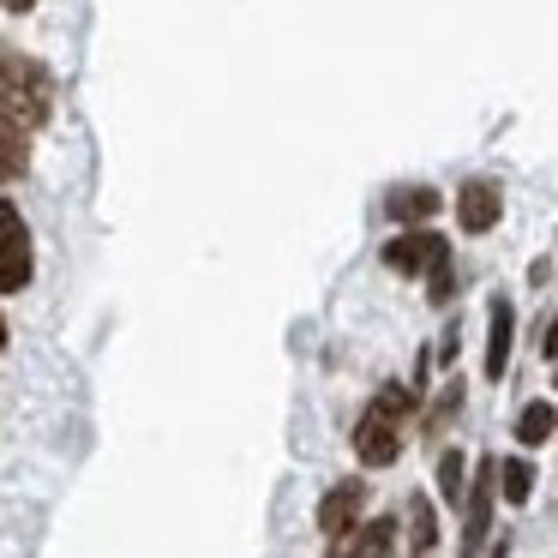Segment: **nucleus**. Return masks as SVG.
<instances>
[{
	"mask_svg": "<svg viewBox=\"0 0 558 558\" xmlns=\"http://www.w3.org/2000/svg\"><path fill=\"white\" fill-rule=\"evenodd\" d=\"M390 217L409 229V222H426V217H438V193L433 186H397L390 193Z\"/></svg>",
	"mask_w": 558,
	"mask_h": 558,
	"instance_id": "nucleus-11",
	"label": "nucleus"
},
{
	"mask_svg": "<svg viewBox=\"0 0 558 558\" xmlns=\"http://www.w3.org/2000/svg\"><path fill=\"white\" fill-rule=\"evenodd\" d=\"M426 294H433V306H450V294H457V270H450V258H445V265H433Z\"/></svg>",
	"mask_w": 558,
	"mask_h": 558,
	"instance_id": "nucleus-17",
	"label": "nucleus"
},
{
	"mask_svg": "<svg viewBox=\"0 0 558 558\" xmlns=\"http://www.w3.org/2000/svg\"><path fill=\"white\" fill-rule=\"evenodd\" d=\"M31 270H37V253H31V222L19 217L13 198H0V294L31 289Z\"/></svg>",
	"mask_w": 558,
	"mask_h": 558,
	"instance_id": "nucleus-3",
	"label": "nucleus"
},
{
	"mask_svg": "<svg viewBox=\"0 0 558 558\" xmlns=\"http://www.w3.org/2000/svg\"><path fill=\"white\" fill-rule=\"evenodd\" d=\"M25 169H31V133L0 114V186L25 181Z\"/></svg>",
	"mask_w": 558,
	"mask_h": 558,
	"instance_id": "nucleus-10",
	"label": "nucleus"
},
{
	"mask_svg": "<svg viewBox=\"0 0 558 558\" xmlns=\"http://www.w3.org/2000/svg\"><path fill=\"white\" fill-rule=\"evenodd\" d=\"M498 217H505V193H498V181H469L457 198V222L462 234H493Z\"/></svg>",
	"mask_w": 558,
	"mask_h": 558,
	"instance_id": "nucleus-7",
	"label": "nucleus"
},
{
	"mask_svg": "<svg viewBox=\"0 0 558 558\" xmlns=\"http://www.w3.org/2000/svg\"><path fill=\"white\" fill-rule=\"evenodd\" d=\"M553 433H558V409H553V402H529V409L517 414V445H546Z\"/></svg>",
	"mask_w": 558,
	"mask_h": 558,
	"instance_id": "nucleus-12",
	"label": "nucleus"
},
{
	"mask_svg": "<svg viewBox=\"0 0 558 558\" xmlns=\"http://www.w3.org/2000/svg\"><path fill=\"white\" fill-rule=\"evenodd\" d=\"M445 258H450V241H438L433 229H402L385 246V265L397 277H433V265H445Z\"/></svg>",
	"mask_w": 558,
	"mask_h": 558,
	"instance_id": "nucleus-5",
	"label": "nucleus"
},
{
	"mask_svg": "<svg viewBox=\"0 0 558 558\" xmlns=\"http://www.w3.org/2000/svg\"><path fill=\"white\" fill-rule=\"evenodd\" d=\"M0 349H7V318H0Z\"/></svg>",
	"mask_w": 558,
	"mask_h": 558,
	"instance_id": "nucleus-20",
	"label": "nucleus"
},
{
	"mask_svg": "<svg viewBox=\"0 0 558 558\" xmlns=\"http://www.w3.org/2000/svg\"><path fill=\"white\" fill-rule=\"evenodd\" d=\"M0 114L25 133H37L43 121L54 114V78L43 61L19 54L13 43H0Z\"/></svg>",
	"mask_w": 558,
	"mask_h": 558,
	"instance_id": "nucleus-1",
	"label": "nucleus"
},
{
	"mask_svg": "<svg viewBox=\"0 0 558 558\" xmlns=\"http://www.w3.org/2000/svg\"><path fill=\"white\" fill-rule=\"evenodd\" d=\"M390 541H397V522H390V517H373V522H361L354 534L330 541V558H385Z\"/></svg>",
	"mask_w": 558,
	"mask_h": 558,
	"instance_id": "nucleus-8",
	"label": "nucleus"
},
{
	"mask_svg": "<svg viewBox=\"0 0 558 558\" xmlns=\"http://www.w3.org/2000/svg\"><path fill=\"white\" fill-rule=\"evenodd\" d=\"M409 534H414V553H421V558L438 546V517H433V498H421V493L409 498Z\"/></svg>",
	"mask_w": 558,
	"mask_h": 558,
	"instance_id": "nucleus-14",
	"label": "nucleus"
},
{
	"mask_svg": "<svg viewBox=\"0 0 558 558\" xmlns=\"http://www.w3.org/2000/svg\"><path fill=\"white\" fill-rule=\"evenodd\" d=\"M529 493H534V469L529 462H498V498H510V505H529Z\"/></svg>",
	"mask_w": 558,
	"mask_h": 558,
	"instance_id": "nucleus-15",
	"label": "nucleus"
},
{
	"mask_svg": "<svg viewBox=\"0 0 558 558\" xmlns=\"http://www.w3.org/2000/svg\"><path fill=\"white\" fill-rule=\"evenodd\" d=\"M553 366H558V361H553Z\"/></svg>",
	"mask_w": 558,
	"mask_h": 558,
	"instance_id": "nucleus-21",
	"label": "nucleus"
},
{
	"mask_svg": "<svg viewBox=\"0 0 558 558\" xmlns=\"http://www.w3.org/2000/svg\"><path fill=\"white\" fill-rule=\"evenodd\" d=\"M0 7H7V13H31V7H37V0H0Z\"/></svg>",
	"mask_w": 558,
	"mask_h": 558,
	"instance_id": "nucleus-19",
	"label": "nucleus"
},
{
	"mask_svg": "<svg viewBox=\"0 0 558 558\" xmlns=\"http://www.w3.org/2000/svg\"><path fill=\"white\" fill-rule=\"evenodd\" d=\"M438 493H445V505L462 510V498H469V462H462V450L438 457Z\"/></svg>",
	"mask_w": 558,
	"mask_h": 558,
	"instance_id": "nucleus-13",
	"label": "nucleus"
},
{
	"mask_svg": "<svg viewBox=\"0 0 558 558\" xmlns=\"http://www.w3.org/2000/svg\"><path fill=\"white\" fill-rule=\"evenodd\" d=\"M457 409H462V385H445V390H438V402H433V414H426V433H438Z\"/></svg>",
	"mask_w": 558,
	"mask_h": 558,
	"instance_id": "nucleus-16",
	"label": "nucleus"
},
{
	"mask_svg": "<svg viewBox=\"0 0 558 558\" xmlns=\"http://www.w3.org/2000/svg\"><path fill=\"white\" fill-rule=\"evenodd\" d=\"M546 354H553V361H558V318H553V325H546Z\"/></svg>",
	"mask_w": 558,
	"mask_h": 558,
	"instance_id": "nucleus-18",
	"label": "nucleus"
},
{
	"mask_svg": "<svg viewBox=\"0 0 558 558\" xmlns=\"http://www.w3.org/2000/svg\"><path fill=\"white\" fill-rule=\"evenodd\" d=\"M510 337H517V313H510V301L498 294V301H493V318H486V378H505V366H510Z\"/></svg>",
	"mask_w": 558,
	"mask_h": 558,
	"instance_id": "nucleus-9",
	"label": "nucleus"
},
{
	"mask_svg": "<svg viewBox=\"0 0 558 558\" xmlns=\"http://www.w3.org/2000/svg\"><path fill=\"white\" fill-rule=\"evenodd\" d=\"M414 402H421V390H409V385H385L366 402L361 426H354V457H361L366 469H390V462L402 457V426H409Z\"/></svg>",
	"mask_w": 558,
	"mask_h": 558,
	"instance_id": "nucleus-2",
	"label": "nucleus"
},
{
	"mask_svg": "<svg viewBox=\"0 0 558 558\" xmlns=\"http://www.w3.org/2000/svg\"><path fill=\"white\" fill-rule=\"evenodd\" d=\"M361 510H366V481H337L325 498H318V534H325V541L354 534L361 529Z\"/></svg>",
	"mask_w": 558,
	"mask_h": 558,
	"instance_id": "nucleus-6",
	"label": "nucleus"
},
{
	"mask_svg": "<svg viewBox=\"0 0 558 558\" xmlns=\"http://www.w3.org/2000/svg\"><path fill=\"white\" fill-rule=\"evenodd\" d=\"M493 498H498V462H481L462 498V558H481L486 534H493Z\"/></svg>",
	"mask_w": 558,
	"mask_h": 558,
	"instance_id": "nucleus-4",
	"label": "nucleus"
}]
</instances>
